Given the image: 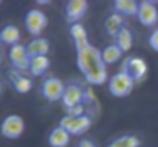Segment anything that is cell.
I'll return each instance as SVG.
<instances>
[{
	"label": "cell",
	"instance_id": "1",
	"mask_svg": "<svg viewBox=\"0 0 158 147\" xmlns=\"http://www.w3.org/2000/svg\"><path fill=\"white\" fill-rule=\"evenodd\" d=\"M77 67L85 76V81L92 85H102L109 79L101 51L92 45L77 51Z\"/></svg>",
	"mask_w": 158,
	"mask_h": 147
},
{
	"label": "cell",
	"instance_id": "2",
	"mask_svg": "<svg viewBox=\"0 0 158 147\" xmlns=\"http://www.w3.org/2000/svg\"><path fill=\"white\" fill-rule=\"evenodd\" d=\"M121 71L126 73L129 78H132V81L135 84H138V82L144 81V78L147 76V63L141 57L130 56V57H126L123 60Z\"/></svg>",
	"mask_w": 158,
	"mask_h": 147
},
{
	"label": "cell",
	"instance_id": "3",
	"mask_svg": "<svg viewBox=\"0 0 158 147\" xmlns=\"http://www.w3.org/2000/svg\"><path fill=\"white\" fill-rule=\"evenodd\" d=\"M133 85H135V82L132 81V78H129L126 73L119 71L110 78L109 92L116 98H124V96H129L132 93Z\"/></svg>",
	"mask_w": 158,
	"mask_h": 147
},
{
	"label": "cell",
	"instance_id": "4",
	"mask_svg": "<svg viewBox=\"0 0 158 147\" xmlns=\"http://www.w3.org/2000/svg\"><path fill=\"white\" fill-rule=\"evenodd\" d=\"M25 130V121L19 115H8L0 124V133L8 139H17Z\"/></svg>",
	"mask_w": 158,
	"mask_h": 147
},
{
	"label": "cell",
	"instance_id": "5",
	"mask_svg": "<svg viewBox=\"0 0 158 147\" xmlns=\"http://www.w3.org/2000/svg\"><path fill=\"white\" fill-rule=\"evenodd\" d=\"M59 127L67 130L70 135H81L92 127V116L84 115V116H79V118H73V116L67 115L60 119Z\"/></svg>",
	"mask_w": 158,
	"mask_h": 147
},
{
	"label": "cell",
	"instance_id": "6",
	"mask_svg": "<svg viewBox=\"0 0 158 147\" xmlns=\"http://www.w3.org/2000/svg\"><path fill=\"white\" fill-rule=\"evenodd\" d=\"M47 23L48 19L40 10H31L25 16V28L34 37H39V34L47 28Z\"/></svg>",
	"mask_w": 158,
	"mask_h": 147
},
{
	"label": "cell",
	"instance_id": "7",
	"mask_svg": "<svg viewBox=\"0 0 158 147\" xmlns=\"http://www.w3.org/2000/svg\"><path fill=\"white\" fill-rule=\"evenodd\" d=\"M65 87L64 82L57 78H47L42 84V96L50 101V102H54V101H62V96H64V92H65Z\"/></svg>",
	"mask_w": 158,
	"mask_h": 147
},
{
	"label": "cell",
	"instance_id": "8",
	"mask_svg": "<svg viewBox=\"0 0 158 147\" xmlns=\"http://www.w3.org/2000/svg\"><path fill=\"white\" fill-rule=\"evenodd\" d=\"M10 60L14 67V70L17 71H27L30 70V62H31V57L27 51V47L17 43V45H13L10 48Z\"/></svg>",
	"mask_w": 158,
	"mask_h": 147
},
{
	"label": "cell",
	"instance_id": "9",
	"mask_svg": "<svg viewBox=\"0 0 158 147\" xmlns=\"http://www.w3.org/2000/svg\"><path fill=\"white\" fill-rule=\"evenodd\" d=\"M136 17L141 22V25L153 27L158 22V8H156L155 2H149V0H143V2H139V8H138Z\"/></svg>",
	"mask_w": 158,
	"mask_h": 147
},
{
	"label": "cell",
	"instance_id": "10",
	"mask_svg": "<svg viewBox=\"0 0 158 147\" xmlns=\"http://www.w3.org/2000/svg\"><path fill=\"white\" fill-rule=\"evenodd\" d=\"M62 104L65 110H70L76 105L84 104V87L79 84H70L65 87L64 96H62Z\"/></svg>",
	"mask_w": 158,
	"mask_h": 147
},
{
	"label": "cell",
	"instance_id": "11",
	"mask_svg": "<svg viewBox=\"0 0 158 147\" xmlns=\"http://www.w3.org/2000/svg\"><path fill=\"white\" fill-rule=\"evenodd\" d=\"M87 8H89V3L85 0H70L65 6V17L68 22L73 23H77V20L81 19L85 13H87Z\"/></svg>",
	"mask_w": 158,
	"mask_h": 147
},
{
	"label": "cell",
	"instance_id": "12",
	"mask_svg": "<svg viewBox=\"0 0 158 147\" xmlns=\"http://www.w3.org/2000/svg\"><path fill=\"white\" fill-rule=\"evenodd\" d=\"M8 78H10V81H11L14 90H16L17 93H20V95H25V93H28V92L33 88L31 79L27 78V76H23L22 73L17 71V70H11V71L8 73Z\"/></svg>",
	"mask_w": 158,
	"mask_h": 147
},
{
	"label": "cell",
	"instance_id": "13",
	"mask_svg": "<svg viewBox=\"0 0 158 147\" xmlns=\"http://www.w3.org/2000/svg\"><path fill=\"white\" fill-rule=\"evenodd\" d=\"M70 34H71V39L74 42V47H76V51L82 50L85 47H89V37H87V31L85 28L81 25V23H73L70 27Z\"/></svg>",
	"mask_w": 158,
	"mask_h": 147
},
{
	"label": "cell",
	"instance_id": "14",
	"mask_svg": "<svg viewBox=\"0 0 158 147\" xmlns=\"http://www.w3.org/2000/svg\"><path fill=\"white\" fill-rule=\"evenodd\" d=\"M27 51L30 57H37V56H47L50 51V42L45 37H34L28 45Z\"/></svg>",
	"mask_w": 158,
	"mask_h": 147
},
{
	"label": "cell",
	"instance_id": "15",
	"mask_svg": "<svg viewBox=\"0 0 158 147\" xmlns=\"http://www.w3.org/2000/svg\"><path fill=\"white\" fill-rule=\"evenodd\" d=\"M124 27H126L124 17H123L121 14H116V13L110 14V16L106 19V22H104V28H106L107 34H109L110 37H115V39H116L118 33H119Z\"/></svg>",
	"mask_w": 158,
	"mask_h": 147
},
{
	"label": "cell",
	"instance_id": "16",
	"mask_svg": "<svg viewBox=\"0 0 158 147\" xmlns=\"http://www.w3.org/2000/svg\"><path fill=\"white\" fill-rule=\"evenodd\" d=\"M20 40V31L16 25H5L0 30V43L6 45H17Z\"/></svg>",
	"mask_w": 158,
	"mask_h": 147
},
{
	"label": "cell",
	"instance_id": "17",
	"mask_svg": "<svg viewBox=\"0 0 158 147\" xmlns=\"http://www.w3.org/2000/svg\"><path fill=\"white\" fill-rule=\"evenodd\" d=\"M115 6V13L121 14V16H136L138 14V8L139 3L135 0H116L113 3Z\"/></svg>",
	"mask_w": 158,
	"mask_h": 147
},
{
	"label": "cell",
	"instance_id": "18",
	"mask_svg": "<svg viewBox=\"0 0 158 147\" xmlns=\"http://www.w3.org/2000/svg\"><path fill=\"white\" fill-rule=\"evenodd\" d=\"M48 142L51 147H65L70 142V133L62 127H54L48 136Z\"/></svg>",
	"mask_w": 158,
	"mask_h": 147
},
{
	"label": "cell",
	"instance_id": "19",
	"mask_svg": "<svg viewBox=\"0 0 158 147\" xmlns=\"http://www.w3.org/2000/svg\"><path fill=\"white\" fill-rule=\"evenodd\" d=\"M50 68V59L48 56H37V57H31L30 62V73L33 76H42L47 73V70Z\"/></svg>",
	"mask_w": 158,
	"mask_h": 147
},
{
	"label": "cell",
	"instance_id": "20",
	"mask_svg": "<svg viewBox=\"0 0 158 147\" xmlns=\"http://www.w3.org/2000/svg\"><path fill=\"white\" fill-rule=\"evenodd\" d=\"M115 43H116V47H118L123 53H127V51L132 48V43H133L132 31H130L127 27H124V28L118 33V36H116V39H115Z\"/></svg>",
	"mask_w": 158,
	"mask_h": 147
},
{
	"label": "cell",
	"instance_id": "21",
	"mask_svg": "<svg viewBox=\"0 0 158 147\" xmlns=\"http://www.w3.org/2000/svg\"><path fill=\"white\" fill-rule=\"evenodd\" d=\"M101 56H102V60H104L106 65H112V63L118 62V60L123 57V51L116 47V43H113V45L106 47V48L101 51Z\"/></svg>",
	"mask_w": 158,
	"mask_h": 147
},
{
	"label": "cell",
	"instance_id": "22",
	"mask_svg": "<svg viewBox=\"0 0 158 147\" xmlns=\"http://www.w3.org/2000/svg\"><path fill=\"white\" fill-rule=\"evenodd\" d=\"M109 147H139V139L132 135H124V136L115 138L109 144Z\"/></svg>",
	"mask_w": 158,
	"mask_h": 147
},
{
	"label": "cell",
	"instance_id": "23",
	"mask_svg": "<svg viewBox=\"0 0 158 147\" xmlns=\"http://www.w3.org/2000/svg\"><path fill=\"white\" fill-rule=\"evenodd\" d=\"M67 115L68 116H73V118H79V116H84L85 115V105L81 104V105H76L70 110H67Z\"/></svg>",
	"mask_w": 158,
	"mask_h": 147
},
{
	"label": "cell",
	"instance_id": "24",
	"mask_svg": "<svg viewBox=\"0 0 158 147\" xmlns=\"http://www.w3.org/2000/svg\"><path fill=\"white\" fill-rule=\"evenodd\" d=\"M149 45L152 47V50L158 51V28H155L152 34L149 36Z\"/></svg>",
	"mask_w": 158,
	"mask_h": 147
},
{
	"label": "cell",
	"instance_id": "25",
	"mask_svg": "<svg viewBox=\"0 0 158 147\" xmlns=\"http://www.w3.org/2000/svg\"><path fill=\"white\" fill-rule=\"evenodd\" d=\"M77 147H96V144L92 139H82V141H79Z\"/></svg>",
	"mask_w": 158,
	"mask_h": 147
},
{
	"label": "cell",
	"instance_id": "26",
	"mask_svg": "<svg viewBox=\"0 0 158 147\" xmlns=\"http://www.w3.org/2000/svg\"><path fill=\"white\" fill-rule=\"evenodd\" d=\"M2 92H3V82H2V79H0V95H2Z\"/></svg>",
	"mask_w": 158,
	"mask_h": 147
},
{
	"label": "cell",
	"instance_id": "27",
	"mask_svg": "<svg viewBox=\"0 0 158 147\" xmlns=\"http://www.w3.org/2000/svg\"><path fill=\"white\" fill-rule=\"evenodd\" d=\"M2 59H3V53H2V47H0V63H2Z\"/></svg>",
	"mask_w": 158,
	"mask_h": 147
},
{
	"label": "cell",
	"instance_id": "28",
	"mask_svg": "<svg viewBox=\"0 0 158 147\" xmlns=\"http://www.w3.org/2000/svg\"><path fill=\"white\" fill-rule=\"evenodd\" d=\"M0 3H2V2H0Z\"/></svg>",
	"mask_w": 158,
	"mask_h": 147
}]
</instances>
